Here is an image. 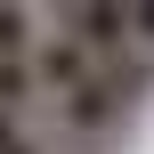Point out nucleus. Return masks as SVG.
<instances>
[{
	"label": "nucleus",
	"instance_id": "obj_1",
	"mask_svg": "<svg viewBox=\"0 0 154 154\" xmlns=\"http://www.w3.org/2000/svg\"><path fill=\"white\" fill-rule=\"evenodd\" d=\"M57 32H73L97 65H114L138 49V8L130 0H81V8H57Z\"/></svg>",
	"mask_w": 154,
	"mask_h": 154
},
{
	"label": "nucleus",
	"instance_id": "obj_4",
	"mask_svg": "<svg viewBox=\"0 0 154 154\" xmlns=\"http://www.w3.org/2000/svg\"><path fill=\"white\" fill-rule=\"evenodd\" d=\"M32 49H41V16L0 0V57H32Z\"/></svg>",
	"mask_w": 154,
	"mask_h": 154
},
{
	"label": "nucleus",
	"instance_id": "obj_5",
	"mask_svg": "<svg viewBox=\"0 0 154 154\" xmlns=\"http://www.w3.org/2000/svg\"><path fill=\"white\" fill-rule=\"evenodd\" d=\"M138 57L154 65V8H138Z\"/></svg>",
	"mask_w": 154,
	"mask_h": 154
},
{
	"label": "nucleus",
	"instance_id": "obj_3",
	"mask_svg": "<svg viewBox=\"0 0 154 154\" xmlns=\"http://www.w3.org/2000/svg\"><path fill=\"white\" fill-rule=\"evenodd\" d=\"M32 97H41V81H32V57H0V114H32Z\"/></svg>",
	"mask_w": 154,
	"mask_h": 154
},
{
	"label": "nucleus",
	"instance_id": "obj_2",
	"mask_svg": "<svg viewBox=\"0 0 154 154\" xmlns=\"http://www.w3.org/2000/svg\"><path fill=\"white\" fill-rule=\"evenodd\" d=\"M97 73H106V65H97L73 32H57V24H49V41L32 49V81H41V97H49V106H65L73 89H89Z\"/></svg>",
	"mask_w": 154,
	"mask_h": 154
}]
</instances>
